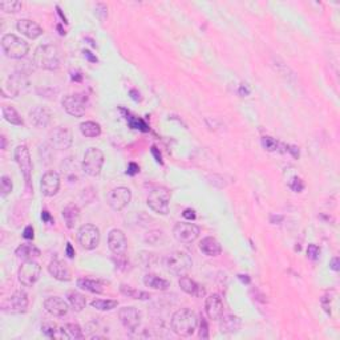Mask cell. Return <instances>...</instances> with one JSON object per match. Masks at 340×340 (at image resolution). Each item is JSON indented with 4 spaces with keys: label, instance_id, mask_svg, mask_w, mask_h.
I'll return each mask as SVG.
<instances>
[{
    "label": "cell",
    "instance_id": "cell-21",
    "mask_svg": "<svg viewBox=\"0 0 340 340\" xmlns=\"http://www.w3.org/2000/svg\"><path fill=\"white\" fill-rule=\"evenodd\" d=\"M16 28L19 32H21V35H24L28 39H37L39 36L44 34V30L35 21L30 20V19H21V20L17 21Z\"/></svg>",
    "mask_w": 340,
    "mask_h": 340
},
{
    "label": "cell",
    "instance_id": "cell-7",
    "mask_svg": "<svg viewBox=\"0 0 340 340\" xmlns=\"http://www.w3.org/2000/svg\"><path fill=\"white\" fill-rule=\"evenodd\" d=\"M88 97L84 93L77 94H67L63 100L61 105L68 115L73 116V117H83L85 115V109H87Z\"/></svg>",
    "mask_w": 340,
    "mask_h": 340
},
{
    "label": "cell",
    "instance_id": "cell-44",
    "mask_svg": "<svg viewBox=\"0 0 340 340\" xmlns=\"http://www.w3.org/2000/svg\"><path fill=\"white\" fill-rule=\"evenodd\" d=\"M319 254L320 249L317 245H313V243L308 245V247H307V256H308L311 260H317L318 258H319Z\"/></svg>",
    "mask_w": 340,
    "mask_h": 340
},
{
    "label": "cell",
    "instance_id": "cell-36",
    "mask_svg": "<svg viewBox=\"0 0 340 340\" xmlns=\"http://www.w3.org/2000/svg\"><path fill=\"white\" fill-rule=\"evenodd\" d=\"M91 306L100 311H112L118 306V302L113 299H94L91 302Z\"/></svg>",
    "mask_w": 340,
    "mask_h": 340
},
{
    "label": "cell",
    "instance_id": "cell-5",
    "mask_svg": "<svg viewBox=\"0 0 340 340\" xmlns=\"http://www.w3.org/2000/svg\"><path fill=\"white\" fill-rule=\"evenodd\" d=\"M105 162L104 153L98 148H89L85 152L84 159L81 162L83 172L89 177H98L101 174L102 166Z\"/></svg>",
    "mask_w": 340,
    "mask_h": 340
},
{
    "label": "cell",
    "instance_id": "cell-15",
    "mask_svg": "<svg viewBox=\"0 0 340 340\" xmlns=\"http://www.w3.org/2000/svg\"><path fill=\"white\" fill-rule=\"evenodd\" d=\"M118 318L128 331H136L141 324V312L136 307H122L118 311Z\"/></svg>",
    "mask_w": 340,
    "mask_h": 340
},
{
    "label": "cell",
    "instance_id": "cell-23",
    "mask_svg": "<svg viewBox=\"0 0 340 340\" xmlns=\"http://www.w3.org/2000/svg\"><path fill=\"white\" fill-rule=\"evenodd\" d=\"M48 273L51 274V276H54L55 279L60 280V282H69L72 278L71 270L68 269L64 262H61L59 259H54L49 263Z\"/></svg>",
    "mask_w": 340,
    "mask_h": 340
},
{
    "label": "cell",
    "instance_id": "cell-27",
    "mask_svg": "<svg viewBox=\"0 0 340 340\" xmlns=\"http://www.w3.org/2000/svg\"><path fill=\"white\" fill-rule=\"evenodd\" d=\"M15 254H16L19 259H23L24 262H25V260H35L36 258H39V256H40V250L37 249L35 245L23 243V245L17 247Z\"/></svg>",
    "mask_w": 340,
    "mask_h": 340
},
{
    "label": "cell",
    "instance_id": "cell-43",
    "mask_svg": "<svg viewBox=\"0 0 340 340\" xmlns=\"http://www.w3.org/2000/svg\"><path fill=\"white\" fill-rule=\"evenodd\" d=\"M289 186H290V189L294 190L295 193H300L304 189V182L300 178H298V177H294V178L290 181Z\"/></svg>",
    "mask_w": 340,
    "mask_h": 340
},
{
    "label": "cell",
    "instance_id": "cell-9",
    "mask_svg": "<svg viewBox=\"0 0 340 340\" xmlns=\"http://www.w3.org/2000/svg\"><path fill=\"white\" fill-rule=\"evenodd\" d=\"M28 85H30V83L23 73H15L10 76L3 84L2 94H3V97H17L20 93L27 92Z\"/></svg>",
    "mask_w": 340,
    "mask_h": 340
},
{
    "label": "cell",
    "instance_id": "cell-49",
    "mask_svg": "<svg viewBox=\"0 0 340 340\" xmlns=\"http://www.w3.org/2000/svg\"><path fill=\"white\" fill-rule=\"evenodd\" d=\"M150 152H152V154L154 155L155 161L159 162V164H162V155H161V153H160V150L157 149V146H155V145H153L152 149H150Z\"/></svg>",
    "mask_w": 340,
    "mask_h": 340
},
{
    "label": "cell",
    "instance_id": "cell-46",
    "mask_svg": "<svg viewBox=\"0 0 340 340\" xmlns=\"http://www.w3.org/2000/svg\"><path fill=\"white\" fill-rule=\"evenodd\" d=\"M182 216H184V218H185L186 221H190V222H192V221L196 219L197 214L193 209H185L184 210V213H182Z\"/></svg>",
    "mask_w": 340,
    "mask_h": 340
},
{
    "label": "cell",
    "instance_id": "cell-30",
    "mask_svg": "<svg viewBox=\"0 0 340 340\" xmlns=\"http://www.w3.org/2000/svg\"><path fill=\"white\" fill-rule=\"evenodd\" d=\"M77 287L92 294L104 293V283L96 279H89V278H80V279H77Z\"/></svg>",
    "mask_w": 340,
    "mask_h": 340
},
{
    "label": "cell",
    "instance_id": "cell-12",
    "mask_svg": "<svg viewBox=\"0 0 340 340\" xmlns=\"http://www.w3.org/2000/svg\"><path fill=\"white\" fill-rule=\"evenodd\" d=\"M28 308V295L24 291H15L2 303V311L7 313H24Z\"/></svg>",
    "mask_w": 340,
    "mask_h": 340
},
{
    "label": "cell",
    "instance_id": "cell-2",
    "mask_svg": "<svg viewBox=\"0 0 340 340\" xmlns=\"http://www.w3.org/2000/svg\"><path fill=\"white\" fill-rule=\"evenodd\" d=\"M34 63L44 71H58L61 65V55L59 48L52 44L39 45L35 49Z\"/></svg>",
    "mask_w": 340,
    "mask_h": 340
},
{
    "label": "cell",
    "instance_id": "cell-25",
    "mask_svg": "<svg viewBox=\"0 0 340 340\" xmlns=\"http://www.w3.org/2000/svg\"><path fill=\"white\" fill-rule=\"evenodd\" d=\"M199 250L207 256H218L222 253V247L219 242L213 237H205V238L199 242Z\"/></svg>",
    "mask_w": 340,
    "mask_h": 340
},
{
    "label": "cell",
    "instance_id": "cell-50",
    "mask_svg": "<svg viewBox=\"0 0 340 340\" xmlns=\"http://www.w3.org/2000/svg\"><path fill=\"white\" fill-rule=\"evenodd\" d=\"M286 149H287V152L293 154L294 159H299V149H298L297 146H293V145H287Z\"/></svg>",
    "mask_w": 340,
    "mask_h": 340
},
{
    "label": "cell",
    "instance_id": "cell-58",
    "mask_svg": "<svg viewBox=\"0 0 340 340\" xmlns=\"http://www.w3.org/2000/svg\"><path fill=\"white\" fill-rule=\"evenodd\" d=\"M130 97L135 100V101H140L141 100V97H140V93H138L136 89H132L130 91Z\"/></svg>",
    "mask_w": 340,
    "mask_h": 340
},
{
    "label": "cell",
    "instance_id": "cell-31",
    "mask_svg": "<svg viewBox=\"0 0 340 340\" xmlns=\"http://www.w3.org/2000/svg\"><path fill=\"white\" fill-rule=\"evenodd\" d=\"M59 331H60V333H59V337H63V339L69 340V339H83V337H84L80 326L76 323L65 324V326L60 327Z\"/></svg>",
    "mask_w": 340,
    "mask_h": 340
},
{
    "label": "cell",
    "instance_id": "cell-47",
    "mask_svg": "<svg viewBox=\"0 0 340 340\" xmlns=\"http://www.w3.org/2000/svg\"><path fill=\"white\" fill-rule=\"evenodd\" d=\"M138 172H140V166H138L136 162H130V164L128 165V170H126V174L136 175Z\"/></svg>",
    "mask_w": 340,
    "mask_h": 340
},
{
    "label": "cell",
    "instance_id": "cell-6",
    "mask_svg": "<svg viewBox=\"0 0 340 340\" xmlns=\"http://www.w3.org/2000/svg\"><path fill=\"white\" fill-rule=\"evenodd\" d=\"M170 197L172 196H170L169 189L164 188V186H159V188H154L152 192L149 193L146 203L154 213L161 214V216H166L169 213Z\"/></svg>",
    "mask_w": 340,
    "mask_h": 340
},
{
    "label": "cell",
    "instance_id": "cell-59",
    "mask_svg": "<svg viewBox=\"0 0 340 340\" xmlns=\"http://www.w3.org/2000/svg\"><path fill=\"white\" fill-rule=\"evenodd\" d=\"M6 144H7V141H6V137L2 136V149H6Z\"/></svg>",
    "mask_w": 340,
    "mask_h": 340
},
{
    "label": "cell",
    "instance_id": "cell-3",
    "mask_svg": "<svg viewBox=\"0 0 340 340\" xmlns=\"http://www.w3.org/2000/svg\"><path fill=\"white\" fill-rule=\"evenodd\" d=\"M192 266L193 260L190 255L181 250H175L164 258V267L173 275H185L189 270L192 269Z\"/></svg>",
    "mask_w": 340,
    "mask_h": 340
},
{
    "label": "cell",
    "instance_id": "cell-35",
    "mask_svg": "<svg viewBox=\"0 0 340 340\" xmlns=\"http://www.w3.org/2000/svg\"><path fill=\"white\" fill-rule=\"evenodd\" d=\"M120 291H121L124 295H126V297L133 298V299L137 300H149L152 298V295L149 293H145V291H141V290H136L130 286H125V284H122V286L120 287Z\"/></svg>",
    "mask_w": 340,
    "mask_h": 340
},
{
    "label": "cell",
    "instance_id": "cell-13",
    "mask_svg": "<svg viewBox=\"0 0 340 340\" xmlns=\"http://www.w3.org/2000/svg\"><path fill=\"white\" fill-rule=\"evenodd\" d=\"M199 234H201V229L192 222H178L173 229V237L178 242L185 243V245L194 242Z\"/></svg>",
    "mask_w": 340,
    "mask_h": 340
},
{
    "label": "cell",
    "instance_id": "cell-17",
    "mask_svg": "<svg viewBox=\"0 0 340 340\" xmlns=\"http://www.w3.org/2000/svg\"><path fill=\"white\" fill-rule=\"evenodd\" d=\"M49 140H51L52 146L59 150H65L72 146V133L69 129L64 126H59L55 129L49 136Z\"/></svg>",
    "mask_w": 340,
    "mask_h": 340
},
{
    "label": "cell",
    "instance_id": "cell-24",
    "mask_svg": "<svg viewBox=\"0 0 340 340\" xmlns=\"http://www.w3.org/2000/svg\"><path fill=\"white\" fill-rule=\"evenodd\" d=\"M178 284L179 287H181L182 291L189 294V295H193V297L196 298H203L206 295V290L203 289L201 284H198L197 282L190 279L189 276L182 275L178 280Z\"/></svg>",
    "mask_w": 340,
    "mask_h": 340
},
{
    "label": "cell",
    "instance_id": "cell-52",
    "mask_svg": "<svg viewBox=\"0 0 340 340\" xmlns=\"http://www.w3.org/2000/svg\"><path fill=\"white\" fill-rule=\"evenodd\" d=\"M330 269L333 270V271H339L340 270V262H339V258H337V256H335V258L331 259Z\"/></svg>",
    "mask_w": 340,
    "mask_h": 340
},
{
    "label": "cell",
    "instance_id": "cell-28",
    "mask_svg": "<svg viewBox=\"0 0 340 340\" xmlns=\"http://www.w3.org/2000/svg\"><path fill=\"white\" fill-rule=\"evenodd\" d=\"M144 284L149 289L153 290H160V291H165L170 287V282L161 276L155 275V274H148V275L144 276Z\"/></svg>",
    "mask_w": 340,
    "mask_h": 340
},
{
    "label": "cell",
    "instance_id": "cell-18",
    "mask_svg": "<svg viewBox=\"0 0 340 340\" xmlns=\"http://www.w3.org/2000/svg\"><path fill=\"white\" fill-rule=\"evenodd\" d=\"M60 189V177L56 172H47L41 177L40 190L45 197H54Z\"/></svg>",
    "mask_w": 340,
    "mask_h": 340
},
{
    "label": "cell",
    "instance_id": "cell-34",
    "mask_svg": "<svg viewBox=\"0 0 340 340\" xmlns=\"http://www.w3.org/2000/svg\"><path fill=\"white\" fill-rule=\"evenodd\" d=\"M67 298L69 304H71L72 308H73L76 312L83 311L85 308V306H87V299H85V297L83 294L77 293V291H69Z\"/></svg>",
    "mask_w": 340,
    "mask_h": 340
},
{
    "label": "cell",
    "instance_id": "cell-14",
    "mask_svg": "<svg viewBox=\"0 0 340 340\" xmlns=\"http://www.w3.org/2000/svg\"><path fill=\"white\" fill-rule=\"evenodd\" d=\"M15 161L19 165L21 170V174L24 175L27 186L31 185V175H32V161H31L30 150L25 145H19L15 149Z\"/></svg>",
    "mask_w": 340,
    "mask_h": 340
},
{
    "label": "cell",
    "instance_id": "cell-10",
    "mask_svg": "<svg viewBox=\"0 0 340 340\" xmlns=\"http://www.w3.org/2000/svg\"><path fill=\"white\" fill-rule=\"evenodd\" d=\"M41 267L35 260H25L19 269L17 278L24 287H32L39 280Z\"/></svg>",
    "mask_w": 340,
    "mask_h": 340
},
{
    "label": "cell",
    "instance_id": "cell-39",
    "mask_svg": "<svg viewBox=\"0 0 340 340\" xmlns=\"http://www.w3.org/2000/svg\"><path fill=\"white\" fill-rule=\"evenodd\" d=\"M41 331H43V333L45 335V336L48 337H58V332H59V328L58 326L55 323H44L43 326H41Z\"/></svg>",
    "mask_w": 340,
    "mask_h": 340
},
{
    "label": "cell",
    "instance_id": "cell-51",
    "mask_svg": "<svg viewBox=\"0 0 340 340\" xmlns=\"http://www.w3.org/2000/svg\"><path fill=\"white\" fill-rule=\"evenodd\" d=\"M283 219H284V217L283 216H279V214H271V217H270V222L274 223V225H279V223L283 222Z\"/></svg>",
    "mask_w": 340,
    "mask_h": 340
},
{
    "label": "cell",
    "instance_id": "cell-4",
    "mask_svg": "<svg viewBox=\"0 0 340 340\" xmlns=\"http://www.w3.org/2000/svg\"><path fill=\"white\" fill-rule=\"evenodd\" d=\"M2 49L10 59H23L30 51V45L21 37L14 34H6L2 37Z\"/></svg>",
    "mask_w": 340,
    "mask_h": 340
},
{
    "label": "cell",
    "instance_id": "cell-20",
    "mask_svg": "<svg viewBox=\"0 0 340 340\" xmlns=\"http://www.w3.org/2000/svg\"><path fill=\"white\" fill-rule=\"evenodd\" d=\"M44 308L48 313H51L52 317L56 318L64 317L69 311L68 303L64 299H61L60 297H51L44 300Z\"/></svg>",
    "mask_w": 340,
    "mask_h": 340
},
{
    "label": "cell",
    "instance_id": "cell-42",
    "mask_svg": "<svg viewBox=\"0 0 340 340\" xmlns=\"http://www.w3.org/2000/svg\"><path fill=\"white\" fill-rule=\"evenodd\" d=\"M129 125H130L133 129H140V130H142V132H148L149 130V126L145 124L144 121H142L141 118L130 117V118H129Z\"/></svg>",
    "mask_w": 340,
    "mask_h": 340
},
{
    "label": "cell",
    "instance_id": "cell-45",
    "mask_svg": "<svg viewBox=\"0 0 340 340\" xmlns=\"http://www.w3.org/2000/svg\"><path fill=\"white\" fill-rule=\"evenodd\" d=\"M96 15H97L100 20L104 21L107 16H108V7L104 3H98L96 6Z\"/></svg>",
    "mask_w": 340,
    "mask_h": 340
},
{
    "label": "cell",
    "instance_id": "cell-1",
    "mask_svg": "<svg viewBox=\"0 0 340 340\" xmlns=\"http://www.w3.org/2000/svg\"><path fill=\"white\" fill-rule=\"evenodd\" d=\"M172 330L179 337H190L196 332L198 318L190 308H181L172 317Z\"/></svg>",
    "mask_w": 340,
    "mask_h": 340
},
{
    "label": "cell",
    "instance_id": "cell-32",
    "mask_svg": "<svg viewBox=\"0 0 340 340\" xmlns=\"http://www.w3.org/2000/svg\"><path fill=\"white\" fill-rule=\"evenodd\" d=\"M2 115H3L4 120L10 122L11 125H16V126H23L24 125V120L19 115V112L11 105H4L2 108Z\"/></svg>",
    "mask_w": 340,
    "mask_h": 340
},
{
    "label": "cell",
    "instance_id": "cell-38",
    "mask_svg": "<svg viewBox=\"0 0 340 340\" xmlns=\"http://www.w3.org/2000/svg\"><path fill=\"white\" fill-rule=\"evenodd\" d=\"M0 192H2V197H7L11 192H12V181H11L10 177L7 175H3L0 178Z\"/></svg>",
    "mask_w": 340,
    "mask_h": 340
},
{
    "label": "cell",
    "instance_id": "cell-48",
    "mask_svg": "<svg viewBox=\"0 0 340 340\" xmlns=\"http://www.w3.org/2000/svg\"><path fill=\"white\" fill-rule=\"evenodd\" d=\"M23 237L25 239H30V241H32V239H34V237H35L34 227H32V226H27V227H25V229H24V231H23Z\"/></svg>",
    "mask_w": 340,
    "mask_h": 340
},
{
    "label": "cell",
    "instance_id": "cell-41",
    "mask_svg": "<svg viewBox=\"0 0 340 340\" xmlns=\"http://www.w3.org/2000/svg\"><path fill=\"white\" fill-rule=\"evenodd\" d=\"M198 336L201 339H209V324H207V320L205 319L203 317L199 318V332Z\"/></svg>",
    "mask_w": 340,
    "mask_h": 340
},
{
    "label": "cell",
    "instance_id": "cell-40",
    "mask_svg": "<svg viewBox=\"0 0 340 340\" xmlns=\"http://www.w3.org/2000/svg\"><path fill=\"white\" fill-rule=\"evenodd\" d=\"M262 145L263 148L269 150V152H275L278 146H279V142L276 141L275 138L270 137V136H265V137H262Z\"/></svg>",
    "mask_w": 340,
    "mask_h": 340
},
{
    "label": "cell",
    "instance_id": "cell-54",
    "mask_svg": "<svg viewBox=\"0 0 340 340\" xmlns=\"http://www.w3.org/2000/svg\"><path fill=\"white\" fill-rule=\"evenodd\" d=\"M238 93L241 94V96H249L250 94V88L247 87L246 84H242L239 85V89H238Z\"/></svg>",
    "mask_w": 340,
    "mask_h": 340
},
{
    "label": "cell",
    "instance_id": "cell-8",
    "mask_svg": "<svg viewBox=\"0 0 340 340\" xmlns=\"http://www.w3.org/2000/svg\"><path fill=\"white\" fill-rule=\"evenodd\" d=\"M77 239L81 247L85 250H93L100 245V239H101V234H100V229L97 226L92 225V223H87L83 225L79 229Z\"/></svg>",
    "mask_w": 340,
    "mask_h": 340
},
{
    "label": "cell",
    "instance_id": "cell-11",
    "mask_svg": "<svg viewBox=\"0 0 340 340\" xmlns=\"http://www.w3.org/2000/svg\"><path fill=\"white\" fill-rule=\"evenodd\" d=\"M132 192L130 189L125 188V186H118L111 190V193L107 197V202L109 207L115 212H121L126 206L130 203Z\"/></svg>",
    "mask_w": 340,
    "mask_h": 340
},
{
    "label": "cell",
    "instance_id": "cell-26",
    "mask_svg": "<svg viewBox=\"0 0 340 340\" xmlns=\"http://www.w3.org/2000/svg\"><path fill=\"white\" fill-rule=\"evenodd\" d=\"M219 320V328L223 333L238 332L241 328V319L236 315H222Z\"/></svg>",
    "mask_w": 340,
    "mask_h": 340
},
{
    "label": "cell",
    "instance_id": "cell-55",
    "mask_svg": "<svg viewBox=\"0 0 340 340\" xmlns=\"http://www.w3.org/2000/svg\"><path fill=\"white\" fill-rule=\"evenodd\" d=\"M65 253H67L68 258H71V259H73L74 258V249L72 247L71 242L67 243V247H65Z\"/></svg>",
    "mask_w": 340,
    "mask_h": 340
},
{
    "label": "cell",
    "instance_id": "cell-33",
    "mask_svg": "<svg viewBox=\"0 0 340 340\" xmlns=\"http://www.w3.org/2000/svg\"><path fill=\"white\" fill-rule=\"evenodd\" d=\"M80 133L84 137L96 138L101 135V126L94 121H85L80 124Z\"/></svg>",
    "mask_w": 340,
    "mask_h": 340
},
{
    "label": "cell",
    "instance_id": "cell-16",
    "mask_svg": "<svg viewBox=\"0 0 340 340\" xmlns=\"http://www.w3.org/2000/svg\"><path fill=\"white\" fill-rule=\"evenodd\" d=\"M108 247L115 255H124L128 249V239L124 231L120 229H113L108 234Z\"/></svg>",
    "mask_w": 340,
    "mask_h": 340
},
{
    "label": "cell",
    "instance_id": "cell-29",
    "mask_svg": "<svg viewBox=\"0 0 340 340\" xmlns=\"http://www.w3.org/2000/svg\"><path fill=\"white\" fill-rule=\"evenodd\" d=\"M63 218L68 229H73L80 219V209L76 205H68L63 210Z\"/></svg>",
    "mask_w": 340,
    "mask_h": 340
},
{
    "label": "cell",
    "instance_id": "cell-57",
    "mask_svg": "<svg viewBox=\"0 0 340 340\" xmlns=\"http://www.w3.org/2000/svg\"><path fill=\"white\" fill-rule=\"evenodd\" d=\"M238 279L242 283H245V284H250V282H251V279H250L249 275H242V274H239Z\"/></svg>",
    "mask_w": 340,
    "mask_h": 340
},
{
    "label": "cell",
    "instance_id": "cell-22",
    "mask_svg": "<svg viewBox=\"0 0 340 340\" xmlns=\"http://www.w3.org/2000/svg\"><path fill=\"white\" fill-rule=\"evenodd\" d=\"M30 121L36 128H47L51 122V112L45 107H35L30 112Z\"/></svg>",
    "mask_w": 340,
    "mask_h": 340
},
{
    "label": "cell",
    "instance_id": "cell-56",
    "mask_svg": "<svg viewBox=\"0 0 340 340\" xmlns=\"http://www.w3.org/2000/svg\"><path fill=\"white\" fill-rule=\"evenodd\" d=\"M84 56L88 59V60L91 61V63H97L98 61L97 58H96L91 51H84Z\"/></svg>",
    "mask_w": 340,
    "mask_h": 340
},
{
    "label": "cell",
    "instance_id": "cell-53",
    "mask_svg": "<svg viewBox=\"0 0 340 340\" xmlns=\"http://www.w3.org/2000/svg\"><path fill=\"white\" fill-rule=\"evenodd\" d=\"M41 219H43L44 222H47V223H49V222H52V221H54V218H52V216H51V213L48 212V210H43V212H41Z\"/></svg>",
    "mask_w": 340,
    "mask_h": 340
},
{
    "label": "cell",
    "instance_id": "cell-19",
    "mask_svg": "<svg viewBox=\"0 0 340 340\" xmlns=\"http://www.w3.org/2000/svg\"><path fill=\"white\" fill-rule=\"evenodd\" d=\"M206 315L212 320H219L223 315V302L218 294H212L206 298L205 302Z\"/></svg>",
    "mask_w": 340,
    "mask_h": 340
},
{
    "label": "cell",
    "instance_id": "cell-37",
    "mask_svg": "<svg viewBox=\"0 0 340 340\" xmlns=\"http://www.w3.org/2000/svg\"><path fill=\"white\" fill-rule=\"evenodd\" d=\"M23 8V3L19 0H6L0 2V10L7 12V14H16Z\"/></svg>",
    "mask_w": 340,
    "mask_h": 340
}]
</instances>
